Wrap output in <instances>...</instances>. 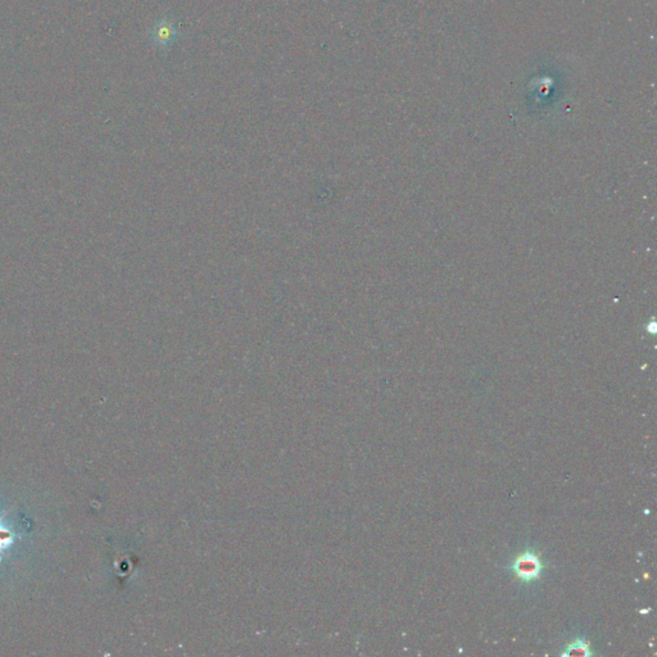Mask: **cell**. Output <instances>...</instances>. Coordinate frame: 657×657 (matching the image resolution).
<instances>
[{
    "instance_id": "obj_1",
    "label": "cell",
    "mask_w": 657,
    "mask_h": 657,
    "mask_svg": "<svg viewBox=\"0 0 657 657\" xmlns=\"http://www.w3.org/2000/svg\"><path fill=\"white\" fill-rule=\"evenodd\" d=\"M511 570L524 583H531L540 577L543 565L537 554L533 551H526L515 559Z\"/></svg>"
},
{
    "instance_id": "obj_2",
    "label": "cell",
    "mask_w": 657,
    "mask_h": 657,
    "mask_svg": "<svg viewBox=\"0 0 657 657\" xmlns=\"http://www.w3.org/2000/svg\"><path fill=\"white\" fill-rule=\"evenodd\" d=\"M180 35L177 26L170 20H161L153 26L151 38L156 45L161 48H170Z\"/></svg>"
},
{
    "instance_id": "obj_3",
    "label": "cell",
    "mask_w": 657,
    "mask_h": 657,
    "mask_svg": "<svg viewBox=\"0 0 657 657\" xmlns=\"http://www.w3.org/2000/svg\"><path fill=\"white\" fill-rule=\"evenodd\" d=\"M9 511H10V510H8V512ZM8 512L0 516V556H1V554H6V552L8 551L9 548L13 546L15 540H16L17 537H18V534H17L16 531H12L8 525L3 522L4 517L8 515Z\"/></svg>"
},
{
    "instance_id": "obj_4",
    "label": "cell",
    "mask_w": 657,
    "mask_h": 657,
    "mask_svg": "<svg viewBox=\"0 0 657 657\" xmlns=\"http://www.w3.org/2000/svg\"><path fill=\"white\" fill-rule=\"evenodd\" d=\"M591 655H592V652H591V647H589L588 642L582 640V638L575 640L562 652V656L568 657H588Z\"/></svg>"
}]
</instances>
